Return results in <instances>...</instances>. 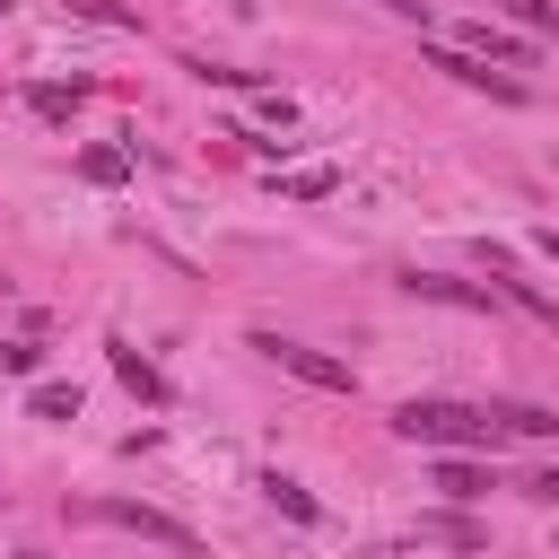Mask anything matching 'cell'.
I'll use <instances>...</instances> for the list:
<instances>
[{"label":"cell","mask_w":559,"mask_h":559,"mask_svg":"<svg viewBox=\"0 0 559 559\" xmlns=\"http://www.w3.org/2000/svg\"><path fill=\"white\" fill-rule=\"evenodd\" d=\"M393 437L411 445H437V454H472V445H498V419L472 411V402H437V393H411L393 411Z\"/></svg>","instance_id":"cell-1"},{"label":"cell","mask_w":559,"mask_h":559,"mask_svg":"<svg viewBox=\"0 0 559 559\" xmlns=\"http://www.w3.org/2000/svg\"><path fill=\"white\" fill-rule=\"evenodd\" d=\"M253 349H262L280 376L314 384V393H358V367H349V358H332V349H306V341H280V332H253Z\"/></svg>","instance_id":"cell-2"},{"label":"cell","mask_w":559,"mask_h":559,"mask_svg":"<svg viewBox=\"0 0 559 559\" xmlns=\"http://www.w3.org/2000/svg\"><path fill=\"white\" fill-rule=\"evenodd\" d=\"M79 515H87V524H122V533H140V542H166V550H192V524H175L166 507H140V498H87Z\"/></svg>","instance_id":"cell-3"},{"label":"cell","mask_w":559,"mask_h":559,"mask_svg":"<svg viewBox=\"0 0 559 559\" xmlns=\"http://www.w3.org/2000/svg\"><path fill=\"white\" fill-rule=\"evenodd\" d=\"M428 70H445V79H463V87H489L498 105H524V79L489 70V61H480V52H463V44H428Z\"/></svg>","instance_id":"cell-4"},{"label":"cell","mask_w":559,"mask_h":559,"mask_svg":"<svg viewBox=\"0 0 559 559\" xmlns=\"http://www.w3.org/2000/svg\"><path fill=\"white\" fill-rule=\"evenodd\" d=\"M402 288H411V297H428V306H463V314H489V306H498V288H480V280H454V271H411Z\"/></svg>","instance_id":"cell-5"},{"label":"cell","mask_w":559,"mask_h":559,"mask_svg":"<svg viewBox=\"0 0 559 559\" xmlns=\"http://www.w3.org/2000/svg\"><path fill=\"white\" fill-rule=\"evenodd\" d=\"M489 271H498V280H489L498 297H515V306H524L533 323H550V332H559V297H550V288H533V280H524V271H515L507 253H489Z\"/></svg>","instance_id":"cell-6"},{"label":"cell","mask_w":559,"mask_h":559,"mask_svg":"<svg viewBox=\"0 0 559 559\" xmlns=\"http://www.w3.org/2000/svg\"><path fill=\"white\" fill-rule=\"evenodd\" d=\"M437 489L454 507H472V498H489V463L480 454H437Z\"/></svg>","instance_id":"cell-7"},{"label":"cell","mask_w":559,"mask_h":559,"mask_svg":"<svg viewBox=\"0 0 559 559\" xmlns=\"http://www.w3.org/2000/svg\"><path fill=\"white\" fill-rule=\"evenodd\" d=\"M463 52H480V61H515V70H533L542 61V44L533 35H498V26H472V44Z\"/></svg>","instance_id":"cell-8"},{"label":"cell","mask_w":559,"mask_h":559,"mask_svg":"<svg viewBox=\"0 0 559 559\" xmlns=\"http://www.w3.org/2000/svg\"><path fill=\"white\" fill-rule=\"evenodd\" d=\"M262 498H271L288 524H314V515H323V507H314V489H306V480H288V472H262Z\"/></svg>","instance_id":"cell-9"},{"label":"cell","mask_w":559,"mask_h":559,"mask_svg":"<svg viewBox=\"0 0 559 559\" xmlns=\"http://www.w3.org/2000/svg\"><path fill=\"white\" fill-rule=\"evenodd\" d=\"M419 542H445V550H489V524H472V515H419Z\"/></svg>","instance_id":"cell-10"},{"label":"cell","mask_w":559,"mask_h":559,"mask_svg":"<svg viewBox=\"0 0 559 559\" xmlns=\"http://www.w3.org/2000/svg\"><path fill=\"white\" fill-rule=\"evenodd\" d=\"M489 419L515 437H559V411H542V402H489Z\"/></svg>","instance_id":"cell-11"},{"label":"cell","mask_w":559,"mask_h":559,"mask_svg":"<svg viewBox=\"0 0 559 559\" xmlns=\"http://www.w3.org/2000/svg\"><path fill=\"white\" fill-rule=\"evenodd\" d=\"M114 376H122V384H131L140 402H166V376H157V367H148L140 349H122V341H114Z\"/></svg>","instance_id":"cell-12"},{"label":"cell","mask_w":559,"mask_h":559,"mask_svg":"<svg viewBox=\"0 0 559 559\" xmlns=\"http://www.w3.org/2000/svg\"><path fill=\"white\" fill-rule=\"evenodd\" d=\"M26 105H35L44 122H70V114L87 105V79H70V87H26Z\"/></svg>","instance_id":"cell-13"},{"label":"cell","mask_w":559,"mask_h":559,"mask_svg":"<svg viewBox=\"0 0 559 559\" xmlns=\"http://www.w3.org/2000/svg\"><path fill=\"white\" fill-rule=\"evenodd\" d=\"M61 9H70V17H87V26H114V35H131V26H140V9H131V0H61Z\"/></svg>","instance_id":"cell-14"},{"label":"cell","mask_w":559,"mask_h":559,"mask_svg":"<svg viewBox=\"0 0 559 559\" xmlns=\"http://www.w3.org/2000/svg\"><path fill=\"white\" fill-rule=\"evenodd\" d=\"M26 411H35V419H79V384H35Z\"/></svg>","instance_id":"cell-15"},{"label":"cell","mask_w":559,"mask_h":559,"mask_svg":"<svg viewBox=\"0 0 559 559\" xmlns=\"http://www.w3.org/2000/svg\"><path fill=\"white\" fill-rule=\"evenodd\" d=\"M79 175H87V183H122L131 157H122V148H79Z\"/></svg>","instance_id":"cell-16"},{"label":"cell","mask_w":559,"mask_h":559,"mask_svg":"<svg viewBox=\"0 0 559 559\" xmlns=\"http://www.w3.org/2000/svg\"><path fill=\"white\" fill-rule=\"evenodd\" d=\"M44 367V341H0V376H35Z\"/></svg>","instance_id":"cell-17"},{"label":"cell","mask_w":559,"mask_h":559,"mask_svg":"<svg viewBox=\"0 0 559 559\" xmlns=\"http://www.w3.org/2000/svg\"><path fill=\"white\" fill-rule=\"evenodd\" d=\"M498 9H515L533 35H559V9H550V0H498Z\"/></svg>","instance_id":"cell-18"},{"label":"cell","mask_w":559,"mask_h":559,"mask_svg":"<svg viewBox=\"0 0 559 559\" xmlns=\"http://www.w3.org/2000/svg\"><path fill=\"white\" fill-rule=\"evenodd\" d=\"M288 192H297V201H323V192H332V166H306V175H288Z\"/></svg>","instance_id":"cell-19"},{"label":"cell","mask_w":559,"mask_h":559,"mask_svg":"<svg viewBox=\"0 0 559 559\" xmlns=\"http://www.w3.org/2000/svg\"><path fill=\"white\" fill-rule=\"evenodd\" d=\"M524 498H542V507H559V472H533V480H524Z\"/></svg>","instance_id":"cell-20"},{"label":"cell","mask_w":559,"mask_h":559,"mask_svg":"<svg viewBox=\"0 0 559 559\" xmlns=\"http://www.w3.org/2000/svg\"><path fill=\"white\" fill-rule=\"evenodd\" d=\"M376 9H393V17H411V26H428V0H376Z\"/></svg>","instance_id":"cell-21"},{"label":"cell","mask_w":559,"mask_h":559,"mask_svg":"<svg viewBox=\"0 0 559 559\" xmlns=\"http://www.w3.org/2000/svg\"><path fill=\"white\" fill-rule=\"evenodd\" d=\"M0 17H9V0H0Z\"/></svg>","instance_id":"cell-22"}]
</instances>
